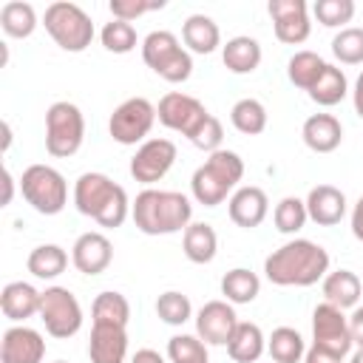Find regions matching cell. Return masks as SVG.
I'll return each instance as SVG.
<instances>
[{"label": "cell", "mask_w": 363, "mask_h": 363, "mask_svg": "<svg viewBox=\"0 0 363 363\" xmlns=\"http://www.w3.org/2000/svg\"><path fill=\"white\" fill-rule=\"evenodd\" d=\"M264 275L275 286H312L329 275V252L309 238H292L264 258Z\"/></svg>", "instance_id": "1"}, {"label": "cell", "mask_w": 363, "mask_h": 363, "mask_svg": "<svg viewBox=\"0 0 363 363\" xmlns=\"http://www.w3.org/2000/svg\"><path fill=\"white\" fill-rule=\"evenodd\" d=\"M130 216L145 235H170L193 224V204L184 193L147 187L130 201Z\"/></svg>", "instance_id": "2"}, {"label": "cell", "mask_w": 363, "mask_h": 363, "mask_svg": "<svg viewBox=\"0 0 363 363\" xmlns=\"http://www.w3.org/2000/svg\"><path fill=\"white\" fill-rule=\"evenodd\" d=\"M74 207L94 218L99 227H122L128 213H130V201L122 184H116L111 176L105 173H82L74 182Z\"/></svg>", "instance_id": "3"}, {"label": "cell", "mask_w": 363, "mask_h": 363, "mask_svg": "<svg viewBox=\"0 0 363 363\" xmlns=\"http://www.w3.org/2000/svg\"><path fill=\"white\" fill-rule=\"evenodd\" d=\"M244 176V162L235 150H216L204 159L201 167H196L193 179H190V190L193 199L204 207H218L241 182Z\"/></svg>", "instance_id": "4"}, {"label": "cell", "mask_w": 363, "mask_h": 363, "mask_svg": "<svg viewBox=\"0 0 363 363\" xmlns=\"http://www.w3.org/2000/svg\"><path fill=\"white\" fill-rule=\"evenodd\" d=\"M43 26L51 34V40L62 51H71V54L85 51L91 45V40H94V23H91V17L77 3H68V0L51 3L45 9V14H43Z\"/></svg>", "instance_id": "5"}, {"label": "cell", "mask_w": 363, "mask_h": 363, "mask_svg": "<svg viewBox=\"0 0 363 363\" xmlns=\"http://www.w3.org/2000/svg\"><path fill=\"white\" fill-rule=\"evenodd\" d=\"M20 193L40 216H57L68 204V182L51 164H28L20 176Z\"/></svg>", "instance_id": "6"}, {"label": "cell", "mask_w": 363, "mask_h": 363, "mask_svg": "<svg viewBox=\"0 0 363 363\" xmlns=\"http://www.w3.org/2000/svg\"><path fill=\"white\" fill-rule=\"evenodd\" d=\"M85 116L74 102H54L45 111V150L57 159H68L82 147Z\"/></svg>", "instance_id": "7"}, {"label": "cell", "mask_w": 363, "mask_h": 363, "mask_svg": "<svg viewBox=\"0 0 363 363\" xmlns=\"http://www.w3.org/2000/svg\"><path fill=\"white\" fill-rule=\"evenodd\" d=\"M40 320L51 337L68 340L82 329V306L68 286H45L40 298Z\"/></svg>", "instance_id": "8"}, {"label": "cell", "mask_w": 363, "mask_h": 363, "mask_svg": "<svg viewBox=\"0 0 363 363\" xmlns=\"http://www.w3.org/2000/svg\"><path fill=\"white\" fill-rule=\"evenodd\" d=\"M153 122H156V105L147 102L145 96H130L113 108V113L108 119V130H111L113 142L136 145V142H145Z\"/></svg>", "instance_id": "9"}, {"label": "cell", "mask_w": 363, "mask_h": 363, "mask_svg": "<svg viewBox=\"0 0 363 363\" xmlns=\"http://www.w3.org/2000/svg\"><path fill=\"white\" fill-rule=\"evenodd\" d=\"M207 116H210V111H207L196 96L182 94V91L164 94V96L159 99V105H156V119H159L164 128H170V130H176V133H182V136H187V139L196 136V130L204 125Z\"/></svg>", "instance_id": "10"}, {"label": "cell", "mask_w": 363, "mask_h": 363, "mask_svg": "<svg viewBox=\"0 0 363 363\" xmlns=\"http://www.w3.org/2000/svg\"><path fill=\"white\" fill-rule=\"evenodd\" d=\"M312 343L320 349L335 352L337 357H346L354 346L352 340V329H349V318L343 315V309L332 306V303H318L312 312Z\"/></svg>", "instance_id": "11"}, {"label": "cell", "mask_w": 363, "mask_h": 363, "mask_svg": "<svg viewBox=\"0 0 363 363\" xmlns=\"http://www.w3.org/2000/svg\"><path fill=\"white\" fill-rule=\"evenodd\" d=\"M173 162H176V145L170 139H162V136L145 139L130 159V176L142 184H153L167 176Z\"/></svg>", "instance_id": "12"}, {"label": "cell", "mask_w": 363, "mask_h": 363, "mask_svg": "<svg viewBox=\"0 0 363 363\" xmlns=\"http://www.w3.org/2000/svg\"><path fill=\"white\" fill-rule=\"evenodd\" d=\"M267 11L275 26V37L286 45H301L309 40V6L306 0H269Z\"/></svg>", "instance_id": "13"}, {"label": "cell", "mask_w": 363, "mask_h": 363, "mask_svg": "<svg viewBox=\"0 0 363 363\" xmlns=\"http://www.w3.org/2000/svg\"><path fill=\"white\" fill-rule=\"evenodd\" d=\"M238 323L241 320L230 301H207L196 315V335L207 346H227Z\"/></svg>", "instance_id": "14"}, {"label": "cell", "mask_w": 363, "mask_h": 363, "mask_svg": "<svg viewBox=\"0 0 363 363\" xmlns=\"http://www.w3.org/2000/svg\"><path fill=\"white\" fill-rule=\"evenodd\" d=\"M43 357H45V340L37 329L17 323L3 332V340H0L3 363H43Z\"/></svg>", "instance_id": "15"}, {"label": "cell", "mask_w": 363, "mask_h": 363, "mask_svg": "<svg viewBox=\"0 0 363 363\" xmlns=\"http://www.w3.org/2000/svg\"><path fill=\"white\" fill-rule=\"evenodd\" d=\"M113 261V244L102 233H82L71 247V264L82 275H99Z\"/></svg>", "instance_id": "16"}, {"label": "cell", "mask_w": 363, "mask_h": 363, "mask_svg": "<svg viewBox=\"0 0 363 363\" xmlns=\"http://www.w3.org/2000/svg\"><path fill=\"white\" fill-rule=\"evenodd\" d=\"M227 213H230V221H233V224H238V227H244V230H252V227H258V224L267 218V213H269V199H267V193H264L261 187L244 184V187H238V190L230 196Z\"/></svg>", "instance_id": "17"}, {"label": "cell", "mask_w": 363, "mask_h": 363, "mask_svg": "<svg viewBox=\"0 0 363 363\" xmlns=\"http://www.w3.org/2000/svg\"><path fill=\"white\" fill-rule=\"evenodd\" d=\"M306 213H309V221H315L318 227L340 224L343 216H346V196H343V190H337L335 184L312 187L309 196H306Z\"/></svg>", "instance_id": "18"}, {"label": "cell", "mask_w": 363, "mask_h": 363, "mask_svg": "<svg viewBox=\"0 0 363 363\" xmlns=\"http://www.w3.org/2000/svg\"><path fill=\"white\" fill-rule=\"evenodd\" d=\"M303 145L315 153H332L343 142V125L332 113H312L301 128Z\"/></svg>", "instance_id": "19"}, {"label": "cell", "mask_w": 363, "mask_h": 363, "mask_svg": "<svg viewBox=\"0 0 363 363\" xmlns=\"http://www.w3.org/2000/svg\"><path fill=\"white\" fill-rule=\"evenodd\" d=\"M40 298H43V292H37L31 284L11 281L0 292V309L11 323H23V320L40 315Z\"/></svg>", "instance_id": "20"}, {"label": "cell", "mask_w": 363, "mask_h": 363, "mask_svg": "<svg viewBox=\"0 0 363 363\" xmlns=\"http://www.w3.org/2000/svg\"><path fill=\"white\" fill-rule=\"evenodd\" d=\"M128 332L122 326H91L88 357L91 363H125Z\"/></svg>", "instance_id": "21"}, {"label": "cell", "mask_w": 363, "mask_h": 363, "mask_svg": "<svg viewBox=\"0 0 363 363\" xmlns=\"http://www.w3.org/2000/svg\"><path fill=\"white\" fill-rule=\"evenodd\" d=\"M261 57H264L261 43L247 34H238L221 45V60L230 74H252L261 65Z\"/></svg>", "instance_id": "22"}, {"label": "cell", "mask_w": 363, "mask_h": 363, "mask_svg": "<svg viewBox=\"0 0 363 363\" xmlns=\"http://www.w3.org/2000/svg\"><path fill=\"white\" fill-rule=\"evenodd\" d=\"M182 40L193 54H213L221 45V31L213 17L207 14H190L182 26Z\"/></svg>", "instance_id": "23"}, {"label": "cell", "mask_w": 363, "mask_h": 363, "mask_svg": "<svg viewBox=\"0 0 363 363\" xmlns=\"http://www.w3.org/2000/svg\"><path fill=\"white\" fill-rule=\"evenodd\" d=\"M360 292H363V284L352 269H335L323 278V298H326V303H332L337 309L357 306Z\"/></svg>", "instance_id": "24"}, {"label": "cell", "mask_w": 363, "mask_h": 363, "mask_svg": "<svg viewBox=\"0 0 363 363\" xmlns=\"http://www.w3.org/2000/svg\"><path fill=\"white\" fill-rule=\"evenodd\" d=\"M182 250H184L187 261H193V264H210L216 258V252H218V235H216V230L210 224L193 221L184 230V235H182Z\"/></svg>", "instance_id": "25"}, {"label": "cell", "mask_w": 363, "mask_h": 363, "mask_svg": "<svg viewBox=\"0 0 363 363\" xmlns=\"http://www.w3.org/2000/svg\"><path fill=\"white\" fill-rule=\"evenodd\" d=\"M267 349V337L261 332L258 323H250V320H241L235 335L230 337L227 343V354L235 360V363H255Z\"/></svg>", "instance_id": "26"}, {"label": "cell", "mask_w": 363, "mask_h": 363, "mask_svg": "<svg viewBox=\"0 0 363 363\" xmlns=\"http://www.w3.org/2000/svg\"><path fill=\"white\" fill-rule=\"evenodd\" d=\"M28 272L40 281H54L65 272L68 267V252L60 247V244H40L28 252V261H26Z\"/></svg>", "instance_id": "27"}, {"label": "cell", "mask_w": 363, "mask_h": 363, "mask_svg": "<svg viewBox=\"0 0 363 363\" xmlns=\"http://www.w3.org/2000/svg\"><path fill=\"white\" fill-rule=\"evenodd\" d=\"M0 28L6 37H14V40H26L34 34L37 28V11L31 3H23V0H9L3 3L0 9Z\"/></svg>", "instance_id": "28"}, {"label": "cell", "mask_w": 363, "mask_h": 363, "mask_svg": "<svg viewBox=\"0 0 363 363\" xmlns=\"http://www.w3.org/2000/svg\"><path fill=\"white\" fill-rule=\"evenodd\" d=\"M94 326H122L128 329L130 320V303L122 292H99L91 306Z\"/></svg>", "instance_id": "29"}, {"label": "cell", "mask_w": 363, "mask_h": 363, "mask_svg": "<svg viewBox=\"0 0 363 363\" xmlns=\"http://www.w3.org/2000/svg\"><path fill=\"white\" fill-rule=\"evenodd\" d=\"M323 68H326V60L320 54H315V51H295L289 57V62H286V77H289V82L295 88L309 94L312 85L320 79Z\"/></svg>", "instance_id": "30"}, {"label": "cell", "mask_w": 363, "mask_h": 363, "mask_svg": "<svg viewBox=\"0 0 363 363\" xmlns=\"http://www.w3.org/2000/svg\"><path fill=\"white\" fill-rule=\"evenodd\" d=\"M261 292V278L244 267H235L230 269L224 278H221V295L233 303V306H241V303H252Z\"/></svg>", "instance_id": "31"}, {"label": "cell", "mask_w": 363, "mask_h": 363, "mask_svg": "<svg viewBox=\"0 0 363 363\" xmlns=\"http://www.w3.org/2000/svg\"><path fill=\"white\" fill-rule=\"evenodd\" d=\"M267 352L275 363H301L306 354V343L298 329L292 326H278L267 337Z\"/></svg>", "instance_id": "32"}, {"label": "cell", "mask_w": 363, "mask_h": 363, "mask_svg": "<svg viewBox=\"0 0 363 363\" xmlns=\"http://www.w3.org/2000/svg\"><path fill=\"white\" fill-rule=\"evenodd\" d=\"M346 94H349V79H346V74H343L337 65L326 62L320 79H318V82L312 85V91H309V99L318 102V105H323V108H332V105H337Z\"/></svg>", "instance_id": "33"}, {"label": "cell", "mask_w": 363, "mask_h": 363, "mask_svg": "<svg viewBox=\"0 0 363 363\" xmlns=\"http://www.w3.org/2000/svg\"><path fill=\"white\" fill-rule=\"evenodd\" d=\"M230 122H233V128H235L238 133H244V136H258V133H264V128H267V108H264V102H258V99H252V96H244V99H238V102L233 105Z\"/></svg>", "instance_id": "34"}, {"label": "cell", "mask_w": 363, "mask_h": 363, "mask_svg": "<svg viewBox=\"0 0 363 363\" xmlns=\"http://www.w3.org/2000/svg\"><path fill=\"white\" fill-rule=\"evenodd\" d=\"M179 48H182V45H179V37H176L173 31L159 28V31H150V34L142 40V60H145V65H147L150 71H156V68H159L167 57H173Z\"/></svg>", "instance_id": "35"}, {"label": "cell", "mask_w": 363, "mask_h": 363, "mask_svg": "<svg viewBox=\"0 0 363 363\" xmlns=\"http://www.w3.org/2000/svg\"><path fill=\"white\" fill-rule=\"evenodd\" d=\"M272 221H275V230H278V233H284V235H295V233L303 230V224L309 221L306 201H301L298 196H284V199L275 204Z\"/></svg>", "instance_id": "36"}, {"label": "cell", "mask_w": 363, "mask_h": 363, "mask_svg": "<svg viewBox=\"0 0 363 363\" xmlns=\"http://www.w3.org/2000/svg\"><path fill=\"white\" fill-rule=\"evenodd\" d=\"M99 40H102L105 51H111V54H130L136 48V43H139L133 23H125V20L105 23L102 31H99Z\"/></svg>", "instance_id": "37"}, {"label": "cell", "mask_w": 363, "mask_h": 363, "mask_svg": "<svg viewBox=\"0 0 363 363\" xmlns=\"http://www.w3.org/2000/svg\"><path fill=\"white\" fill-rule=\"evenodd\" d=\"M156 315H159V320H164L167 326H182V323L190 320L193 303H190V298H187L184 292L167 289V292H162L159 301H156Z\"/></svg>", "instance_id": "38"}, {"label": "cell", "mask_w": 363, "mask_h": 363, "mask_svg": "<svg viewBox=\"0 0 363 363\" xmlns=\"http://www.w3.org/2000/svg\"><path fill=\"white\" fill-rule=\"evenodd\" d=\"M332 54L343 65H360L363 62V28L346 26L332 40Z\"/></svg>", "instance_id": "39"}, {"label": "cell", "mask_w": 363, "mask_h": 363, "mask_svg": "<svg viewBox=\"0 0 363 363\" xmlns=\"http://www.w3.org/2000/svg\"><path fill=\"white\" fill-rule=\"evenodd\" d=\"M170 363H207V343L199 335H173L167 340Z\"/></svg>", "instance_id": "40"}, {"label": "cell", "mask_w": 363, "mask_h": 363, "mask_svg": "<svg viewBox=\"0 0 363 363\" xmlns=\"http://www.w3.org/2000/svg\"><path fill=\"white\" fill-rule=\"evenodd\" d=\"M312 14H315V20H318L320 26L337 28V26L352 23V17H354V3H352V0H315Z\"/></svg>", "instance_id": "41"}, {"label": "cell", "mask_w": 363, "mask_h": 363, "mask_svg": "<svg viewBox=\"0 0 363 363\" xmlns=\"http://www.w3.org/2000/svg\"><path fill=\"white\" fill-rule=\"evenodd\" d=\"M156 74H159L162 79H167V82H187L190 74H193V57H190V51H187V48H179L173 57H167V60L156 68Z\"/></svg>", "instance_id": "42"}, {"label": "cell", "mask_w": 363, "mask_h": 363, "mask_svg": "<svg viewBox=\"0 0 363 363\" xmlns=\"http://www.w3.org/2000/svg\"><path fill=\"white\" fill-rule=\"evenodd\" d=\"M111 14L113 20H125V23H133L136 17L147 14V11H156V9H164V0H111Z\"/></svg>", "instance_id": "43"}, {"label": "cell", "mask_w": 363, "mask_h": 363, "mask_svg": "<svg viewBox=\"0 0 363 363\" xmlns=\"http://www.w3.org/2000/svg\"><path fill=\"white\" fill-rule=\"evenodd\" d=\"M221 139H224V128H221V122L210 113V116L204 119V125L196 130V136H193L190 142H193L199 150H204V153L210 156V153L221 150Z\"/></svg>", "instance_id": "44"}, {"label": "cell", "mask_w": 363, "mask_h": 363, "mask_svg": "<svg viewBox=\"0 0 363 363\" xmlns=\"http://www.w3.org/2000/svg\"><path fill=\"white\" fill-rule=\"evenodd\" d=\"M303 363H343V357H337L335 352H329V349H320V346H309L306 349V354H303Z\"/></svg>", "instance_id": "45"}, {"label": "cell", "mask_w": 363, "mask_h": 363, "mask_svg": "<svg viewBox=\"0 0 363 363\" xmlns=\"http://www.w3.org/2000/svg\"><path fill=\"white\" fill-rule=\"evenodd\" d=\"M349 329H352L354 346L363 349V306H354V312L349 315Z\"/></svg>", "instance_id": "46"}, {"label": "cell", "mask_w": 363, "mask_h": 363, "mask_svg": "<svg viewBox=\"0 0 363 363\" xmlns=\"http://www.w3.org/2000/svg\"><path fill=\"white\" fill-rule=\"evenodd\" d=\"M352 235L357 241H363V196L357 199V204L352 207Z\"/></svg>", "instance_id": "47"}, {"label": "cell", "mask_w": 363, "mask_h": 363, "mask_svg": "<svg viewBox=\"0 0 363 363\" xmlns=\"http://www.w3.org/2000/svg\"><path fill=\"white\" fill-rule=\"evenodd\" d=\"M130 363H164V357H162L156 349H139V352L130 357Z\"/></svg>", "instance_id": "48"}, {"label": "cell", "mask_w": 363, "mask_h": 363, "mask_svg": "<svg viewBox=\"0 0 363 363\" xmlns=\"http://www.w3.org/2000/svg\"><path fill=\"white\" fill-rule=\"evenodd\" d=\"M352 102H354V113L363 119V71H360V77L354 79V88H352Z\"/></svg>", "instance_id": "49"}, {"label": "cell", "mask_w": 363, "mask_h": 363, "mask_svg": "<svg viewBox=\"0 0 363 363\" xmlns=\"http://www.w3.org/2000/svg\"><path fill=\"white\" fill-rule=\"evenodd\" d=\"M3 187H6V193H3V207H6V204H11V196H14V176L9 167L3 170Z\"/></svg>", "instance_id": "50"}, {"label": "cell", "mask_w": 363, "mask_h": 363, "mask_svg": "<svg viewBox=\"0 0 363 363\" xmlns=\"http://www.w3.org/2000/svg\"><path fill=\"white\" fill-rule=\"evenodd\" d=\"M9 145H11V125L3 122V153L9 150Z\"/></svg>", "instance_id": "51"}, {"label": "cell", "mask_w": 363, "mask_h": 363, "mask_svg": "<svg viewBox=\"0 0 363 363\" xmlns=\"http://www.w3.org/2000/svg\"><path fill=\"white\" fill-rule=\"evenodd\" d=\"M349 363H363V349H357L354 354H352V360Z\"/></svg>", "instance_id": "52"}, {"label": "cell", "mask_w": 363, "mask_h": 363, "mask_svg": "<svg viewBox=\"0 0 363 363\" xmlns=\"http://www.w3.org/2000/svg\"><path fill=\"white\" fill-rule=\"evenodd\" d=\"M54 363H65V360H54Z\"/></svg>", "instance_id": "53"}]
</instances>
